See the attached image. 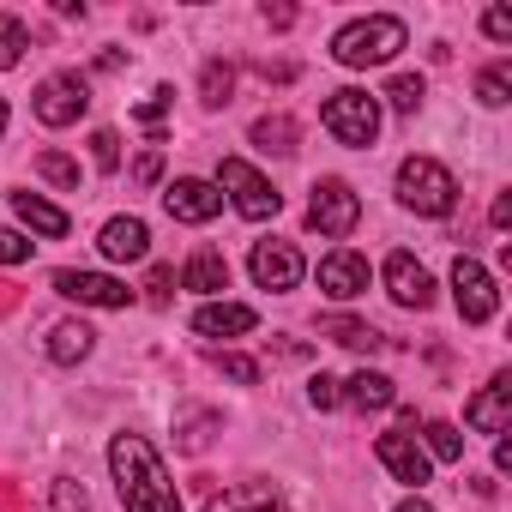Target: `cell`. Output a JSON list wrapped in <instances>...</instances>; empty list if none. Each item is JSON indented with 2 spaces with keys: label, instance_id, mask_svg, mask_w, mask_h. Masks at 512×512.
Masks as SVG:
<instances>
[{
  "label": "cell",
  "instance_id": "cell-1",
  "mask_svg": "<svg viewBox=\"0 0 512 512\" xmlns=\"http://www.w3.org/2000/svg\"><path fill=\"white\" fill-rule=\"evenodd\" d=\"M109 470H115V488H121V506L127 512H181V494L157 458V446L145 434H115L109 440Z\"/></svg>",
  "mask_w": 512,
  "mask_h": 512
},
{
  "label": "cell",
  "instance_id": "cell-2",
  "mask_svg": "<svg viewBox=\"0 0 512 512\" xmlns=\"http://www.w3.org/2000/svg\"><path fill=\"white\" fill-rule=\"evenodd\" d=\"M404 43H410L404 19L374 13V19H356V25H344V31L332 37V61H338V67H386Z\"/></svg>",
  "mask_w": 512,
  "mask_h": 512
},
{
  "label": "cell",
  "instance_id": "cell-3",
  "mask_svg": "<svg viewBox=\"0 0 512 512\" xmlns=\"http://www.w3.org/2000/svg\"><path fill=\"white\" fill-rule=\"evenodd\" d=\"M398 205H410L416 217H446L458 205V181L446 163L434 157H404L398 163Z\"/></svg>",
  "mask_w": 512,
  "mask_h": 512
},
{
  "label": "cell",
  "instance_id": "cell-4",
  "mask_svg": "<svg viewBox=\"0 0 512 512\" xmlns=\"http://www.w3.org/2000/svg\"><path fill=\"white\" fill-rule=\"evenodd\" d=\"M320 121H326V133L338 145L368 151L380 139V97H368V91H332L326 109H320Z\"/></svg>",
  "mask_w": 512,
  "mask_h": 512
},
{
  "label": "cell",
  "instance_id": "cell-5",
  "mask_svg": "<svg viewBox=\"0 0 512 512\" xmlns=\"http://www.w3.org/2000/svg\"><path fill=\"white\" fill-rule=\"evenodd\" d=\"M217 193H229L235 199V211L241 217H253V223H266V217H278L284 211V193L253 169L247 157H223V169H217Z\"/></svg>",
  "mask_w": 512,
  "mask_h": 512
},
{
  "label": "cell",
  "instance_id": "cell-6",
  "mask_svg": "<svg viewBox=\"0 0 512 512\" xmlns=\"http://www.w3.org/2000/svg\"><path fill=\"white\" fill-rule=\"evenodd\" d=\"M362 223V199H356V187L350 181H338V175H326V181H314V199H308V229L314 235H350Z\"/></svg>",
  "mask_w": 512,
  "mask_h": 512
},
{
  "label": "cell",
  "instance_id": "cell-7",
  "mask_svg": "<svg viewBox=\"0 0 512 512\" xmlns=\"http://www.w3.org/2000/svg\"><path fill=\"white\" fill-rule=\"evenodd\" d=\"M452 302H458L464 326H488L500 314V290H494L488 266L470 260V253H458V260H452Z\"/></svg>",
  "mask_w": 512,
  "mask_h": 512
},
{
  "label": "cell",
  "instance_id": "cell-8",
  "mask_svg": "<svg viewBox=\"0 0 512 512\" xmlns=\"http://www.w3.org/2000/svg\"><path fill=\"white\" fill-rule=\"evenodd\" d=\"M85 109H91V85L79 73H55L37 85V121L43 127H73Z\"/></svg>",
  "mask_w": 512,
  "mask_h": 512
},
{
  "label": "cell",
  "instance_id": "cell-9",
  "mask_svg": "<svg viewBox=\"0 0 512 512\" xmlns=\"http://www.w3.org/2000/svg\"><path fill=\"white\" fill-rule=\"evenodd\" d=\"M253 284H260V290H296L302 284V253L290 247V241H253Z\"/></svg>",
  "mask_w": 512,
  "mask_h": 512
},
{
  "label": "cell",
  "instance_id": "cell-10",
  "mask_svg": "<svg viewBox=\"0 0 512 512\" xmlns=\"http://www.w3.org/2000/svg\"><path fill=\"white\" fill-rule=\"evenodd\" d=\"M55 296H67L79 308H127L133 302V290L103 272H55Z\"/></svg>",
  "mask_w": 512,
  "mask_h": 512
},
{
  "label": "cell",
  "instance_id": "cell-11",
  "mask_svg": "<svg viewBox=\"0 0 512 512\" xmlns=\"http://www.w3.org/2000/svg\"><path fill=\"white\" fill-rule=\"evenodd\" d=\"M163 211H169L175 223H211V217L223 211V193H217L211 181H199V175H181V181H169Z\"/></svg>",
  "mask_w": 512,
  "mask_h": 512
},
{
  "label": "cell",
  "instance_id": "cell-12",
  "mask_svg": "<svg viewBox=\"0 0 512 512\" xmlns=\"http://www.w3.org/2000/svg\"><path fill=\"white\" fill-rule=\"evenodd\" d=\"M464 422H470L476 434H506V422H512V374H494V380L464 404Z\"/></svg>",
  "mask_w": 512,
  "mask_h": 512
},
{
  "label": "cell",
  "instance_id": "cell-13",
  "mask_svg": "<svg viewBox=\"0 0 512 512\" xmlns=\"http://www.w3.org/2000/svg\"><path fill=\"white\" fill-rule=\"evenodd\" d=\"M374 452H380V464L404 482V488H422L428 482V452L410 440V428H392V434H380L374 440Z\"/></svg>",
  "mask_w": 512,
  "mask_h": 512
},
{
  "label": "cell",
  "instance_id": "cell-14",
  "mask_svg": "<svg viewBox=\"0 0 512 512\" xmlns=\"http://www.w3.org/2000/svg\"><path fill=\"white\" fill-rule=\"evenodd\" d=\"M320 290L332 302H356L368 290V260H362V253H350V247L326 253V260H320Z\"/></svg>",
  "mask_w": 512,
  "mask_h": 512
},
{
  "label": "cell",
  "instance_id": "cell-15",
  "mask_svg": "<svg viewBox=\"0 0 512 512\" xmlns=\"http://www.w3.org/2000/svg\"><path fill=\"white\" fill-rule=\"evenodd\" d=\"M205 512H290L284 506V494H278V482H229L223 494H211L205 500Z\"/></svg>",
  "mask_w": 512,
  "mask_h": 512
},
{
  "label": "cell",
  "instance_id": "cell-16",
  "mask_svg": "<svg viewBox=\"0 0 512 512\" xmlns=\"http://www.w3.org/2000/svg\"><path fill=\"white\" fill-rule=\"evenodd\" d=\"M386 290H392L398 308H416V314L434 302V278L410 260V253H392V260H386Z\"/></svg>",
  "mask_w": 512,
  "mask_h": 512
},
{
  "label": "cell",
  "instance_id": "cell-17",
  "mask_svg": "<svg viewBox=\"0 0 512 512\" xmlns=\"http://www.w3.org/2000/svg\"><path fill=\"white\" fill-rule=\"evenodd\" d=\"M253 326H260V314L241 308V302H205V308L193 314V332H199V338H241V332H253Z\"/></svg>",
  "mask_w": 512,
  "mask_h": 512
},
{
  "label": "cell",
  "instance_id": "cell-18",
  "mask_svg": "<svg viewBox=\"0 0 512 512\" xmlns=\"http://www.w3.org/2000/svg\"><path fill=\"white\" fill-rule=\"evenodd\" d=\"M97 247L109 253V260H145V253H151V229H145V217H109Z\"/></svg>",
  "mask_w": 512,
  "mask_h": 512
},
{
  "label": "cell",
  "instance_id": "cell-19",
  "mask_svg": "<svg viewBox=\"0 0 512 512\" xmlns=\"http://www.w3.org/2000/svg\"><path fill=\"white\" fill-rule=\"evenodd\" d=\"M91 350H97V332H91L85 320H61V326L49 332V362H61V368L85 362Z\"/></svg>",
  "mask_w": 512,
  "mask_h": 512
},
{
  "label": "cell",
  "instance_id": "cell-20",
  "mask_svg": "<svg viewBox=\"0 0 512 512\" xmlns=\"http://www.w3.org/2000/svg\"><path fill=\"white\" fill-rule=\"evenodd\" d=\"M344 404H350V410H392V404H398V386H392L386 374H368V368H362V374L344 380Z\"/></svg>",
  "mask_w": 512,
  "mask_h": 512
},
{
  "label": "cell",
  "instance_id": "cell-21",
  "mask_svg": "<svg viewBox=\"0 0 512 512\" xmlns=\"http://www.w3.org/2000/svg\"><path fill=\"white\" fill-rule=\"evenodd\" d=\"M320 332H326L332 344H344V350H362V356H374V350H386V344H392V338H386V332H374L368 320H344V314L320 320Z\"/></svg>",
  "mask_w": 512,
  "mask_h": 512
},
{
  "label": "cell",
  "instance_id": "cell-22",
  "mask_svg": "<svg viewBox=\"0 0 512 512\" xmlns=\"http://www.w3.org/2000/svg\"><path fill=\"white\" fill-rule=\"evenodd\" d=\"M181 284L199 290V296H217V290H229V260L211 253V247H199L193 260H187V272H181Z\"/></svg>",
  "mask_w": 512,
  "mask_h": 512
},
{
  "label": "cell",
  "instance_id": "cell-23",
  "mask_svg": "<svg viewBox=\"0 0 512 512\" xmlns=\"http://www.w3.org/2000/svg\"><path fill=\"white\" fill-rule=\"evenodd\" d=\"M13 211H19V223L25 229H37V235H67V211L61 205H49V199H37V193H13Z\"/></svg>",
  "mask_w": 512,
  "mask_h": 512
},
{
  "label": "cell",
  "instance_id": "cell-24",
  "mask_svg": "<svg viewBox=\"0 0 512 512\" xmlns=\"http://www.w3.org/2000/svg\"><path fill=\"white\" fill-rule=\"evenodd\" d=\"M253 145L272 151V157H290L296 151V121L290 115H260V121H253Z\"/></svg>",
  "mask_w": 512,
  "mask_h": 512
},
{
  "label": "cell",
  "instance_id": "cell-25",
  "mask_svg": "<svg viewBox=\"0 0 512 512\" xmlns=\"http://www.w3.org/2000/svg\"><path fill=\"white\" fill-rule=\"evenodd\" d=\"M235 97V67L229 61H205V73H199V103L205 109H223Z\"/></svg>",
  "mask_w": 512,
  "mask_h": 512
},
{
  "label": "cell",
  "instance_id": "cell-26",
  "mask_svg": "<svg viewBox=\"0 0 512 512\" xmlns=\"http://www.w3.org/2000/svg\"><path fill=\"white\" fill-rule=\"evenodd\" d=\"M217 428H223V416H217V410H187V416H181V428H175V440H181V452H205Z\"/></svg>",
  "mask_w": 512,
  "mask_h": 512
},
{
  "label": "cell",
  "instance_id": "cell-27",
  "mask_svg": "<svg viewBox=\"0 0 512 512\" xmlns=\"http://www.w3.org/2000/svg\"><path fill=\"white\" fill-rule=\"evenodd\" d=\"M476 97H482L488 109H506V103H512V67L494 61L488 73H476Z\"/></svg>",
  "mask_w": 512,
  "mask_h": 512
},
{
  "label": "cell",
  "instance_id": "cell-28",
  "mask_svg": "<svg viewBox=\"0 0 512 512\" xmlns=\"http://www.w3.org/2000/svg\"><path fill=\"white\" fill-rule=\"evenodd\" d=\"M422 97H428V85H422V73H398V79L386 85V103H392L398 115H416V109H422Z\"/></svg>",
  "mask_w": 512,
  "mask_h": 512
},
{
  "label": "cell",
  "instance_id": "cell-29",
  "mask_svg": "<svg viewBox=\"0 0 512 512\" xmlns=\"http://www.w3.org/2000/svg\"><path fill=\"white\" fill-rule=\"evenodd\" d=\"M37 175L55 181V187H67V193H79V163H73L67 151H43V157H37Z\"/></svg>",
  "mask_w": 512,
  "mask_h": 512
},
{
  "label": "cell",
  "instance_id": "cell-30",
  "mask_svg": "<svg viewBox=\"0 0 512 512\" xmlns=\"http://www.w3.org/2000/svg\"><path fill=\"white\" fill-rule=\"evenodd\" d=\"M25 49H31L25 25H19L13 13H0V67H19V61H25Z\"/></svg>",
  "mask_w": 512,
  "mask_h": 512
},
{
  "label": "cell",
  "instance_id": "cell-31",
  "mask_svg": "<svg viewBox=\"0 0 512 512\" xmlns=\"http://www.w3.org/2000/svg\"><path fill=\"white\" fill-rule=\"evenodd\" d=\"M169 103H175V91L169 85H157L145 103H139V127L151 133V139H163V121H169Z\"/></svg>",
  "mask_w": 512,
  "mask_h": 512
},
{
  "label": "cell",
  "instance_id": "cell-32",
  "mask_svg": "<svg viewBox=\"0 0 512 512\" xmlns=\"http://www.w3.org/2000/svg\"><path fill=\"white\" fill-rule=\"evenodd\" d=\"M422 434H428V452H434L440 464H458V458H464V440H458V428H452V422H428Z\"/></svg>",
  "mask_w": 512,
  "mask_h": 512
},
{
  "label": "cell",
  "instance_id": "cell-33",
  "mask_svg": "<svg viewBox=\"0 0 512 512\" xmlns=\"http://www.w3.org/2000/svg\"><path fill=\"white\" fill-rule=\"evenodd\" d=\"M308 404H314V410H344V380L314 374V380H308Z\"/></svg>",
  "mask_w": 512,
  "mask_h": 512
},
{
  "label": "cell",
  "instance_id": "cell-34",
  "mask_svg": "<svg viewBox=\"0 0 512 512\" xmlns=\"http://www.w3.org/2000/svg\"><path fill=\"white\" fill-rule=\"evenodd\" d=\"M91 157H97V169H103V175H109V169H121V139H115L109 127H97V133H91Z\"/></svg>",
  "mask_w": 512,
  "mask_h": 512
},
{
  "label": "cell",
  "instance_id": "cell-35",
  "mask_svg": "<svg viewBox=\"0 0 512 512\" xmlns=\"http://www.w3.org/2000/svg\"><path fill=\"white\" fill-rule=\"evenodd\" d=\"M217 368H223L235 386H260V362H253V356H235V350H229V356H217Z\"/></svg>",
  "mask_w": 512,
  "mask_h": 512
},
{
  "label": "cell",
  "instance_id": "cell-36",
  "mask_svg": "<svg viewBox=\"0 0 512 512\" xmlns=\"http://www.w3.org/2000/svg\"><path fill=\"white\" fill-rule=\"evenodd\" d=\"M31 247H37V241H25L19 229H0V266H25Z\"/></svg>",
  "mask_w": 512,
  "mask_h": 512
},
{
  "label": "cell",
  "instance_id": "cell-37",
  "mask_svg": "<svg viewBox=\"0 0 512 512\" xmlns=\"http://www.w3.org/2000/svg\"><path fill=\"white\" fill-rule=\"evenodd\" d=\"M85 506H91V494H85L73 476H61V482H55V512H85Z\"/></svg>",
  "mask_w": 512,
  "mask_h": 512
},
{
  "label": "cell",
  "instance_id": "cell-38",
  "mask_svg": "<svg viewBox=\"0 0 512 512\" xmlns=\"http://www.w3.org/2000/svg\"><path fill=\"white\" fill-rule=\"evenodd\" d=\"M145 296L163 308V302L175 296V272H169V266H151V278H145Z\"/></svg>",
  "mask_w": 512,
  "mask_h": 512
},
{
  "label": "cell",
  "instance_id": "cell-39",
  "mask_svg": "<svg viewBox=\"0 0 512 512\" xmlns=\"http://www.w3.org/2000/svg\"><path fill=\"white\" fill-rule=\"evenodd\" d=\"M482 31H488L494 43H512V13H506V7H488V13H482Z\"/></svg>",
  "mask_w": 512,
  "mask_h": 512
},
{
  "label": "cell",
  "instance_id": "cell-40",
  "mask_svg": "<svg viewBox=\"0 0 512 512\" xmlns=\"http://www.w3.org/2000/svg\"><path fill=\"white\" fill-rule=\"evenodd\" d=\"M253 73H260L266 85H290V79H296V67H290V61H253Z\"/></svg>",
  "mask_w": 512,
  "mask_h": 512
},
{
  "label": "cell",
  "instance_id": "cell-41",
  "mask_svg": "<svg viewBox=\"0 0 512 512\" xmlns=\"http://www.w3.org/2000/svg\"><path fill=\"white\" fill-rule=\"evenodd\" d=\"M163 175V151H145L139 163H133V181H157Z\"/></svg>",
  "mask_w": 512,
  "mask_h": 512
},
{
  "label": "cell",
  "instance_id": "cell-42",
  "mask_svg": "<svg viewBox=\"0 0 512 512\" xmlns=\"http://www.w3.org/2000/svg\"><path fill=\"white\" fill-rule=\"evenodd\" d=\"M488 223H494V229H512V193H500V199H494V211H488Z\"/></svg>",
  "mask_w": 512,
  "mask_h": 512
},
{
  "label": "cell",
  "instance_id": "cell-43",
  "mask_svg": "<svg viewBox=\"0 0 512 512\" xmlns=\"http://www.w3.org/2000/svg\"><path fill=\"white\" fill-rule=\"evenodd\" d=\"M0 512H25V500L13 494V482H0Z\"/></svg>",
  "mask_w": 512,
  "mask_h": 512
},
{
  "label": "cell",
  "instance_id": "cell-44",
  "mask_svg": "<svg viewBox=\"0 0 512 512\" xmlns=\"http://www.w3.org/2000/svg\"><path fill=\"white\" fill-rule=\"evenodd\" d=\"M266 25H278V31H284V25H296V13H290V7H266Z\"/></svg>",
  "mask_w": 512,
  "mask_h": 512
},
{
  "label": "cell",
  "instance_id": "cell-45",
  "mask_svg": "<svg viewBox=\"0 0 512 512\" xmlns=\"http://www.w3.org/2000/svg\"><path fill=\"white\" fill-rule=\"evenodd\" d=\"M494 470H512V440H494Z\"/></svg>",
  "mask_w": 512,
  "mask_h": 512
},
{
  "label": "cell",
  "instance_id": "cell-46",
  "mask_svg": "<svg viewBox=\"0 0 512 512\" xmlns=\"http://www.w3.org/2000/svg\"><path fill=\"white\" fill-rule=\"evenodd\" d=\"M7 308H19V296H13V284H0V314Z\"/></svg>",
  "mask_w": 512,
  "mask_h": 512
},
{
  "label": "cell",
  "instance_id": "cell-47",
  "mask_svg": "<svg viewBox=\"0 0 512 512\" xmlns=\"http://www.w3.org/2000/svg\"><path fill=\"white\" fill-rule=\"evenodd\" d=\"M398 512H434V506H428V500H422V494H416V500H404V506H398Z\"/></svg>",
  "mask_w": 512,
  "mask_h": 512
},
{
  "label": "cell",
  "instance_id": "cell-48",
  "mask_svg": "<svg viewBox=\"0 0 512 512\" xmlns=\"http://www.w3.org/2000/svg\"><path fill=\"white\" fill-rule=\"evenodd\" d=\"M0 133H7V103H0Z\"/></svg>",
  "mask_w": 512,
  "mask_h": 512
}]
</instances>
